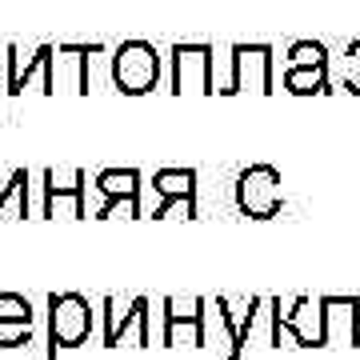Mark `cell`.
<instances>
[{
  "label": "cell",
  "instance_id": "obj_1",
  "mask_svg": "<svg viewBox=\"0 0 360 360\" xmlns=\"http://www.w3.org/2000/svg\"><path fill=\"white\" fill-rule=\"evenodd\" d=\"M112 80L124 96H144L160 80V52L148 40H124L112 52Z\"/></svg>",
  "mask_w": 360,
  "mask_h": 360
},
{
  "label": "cell",
  "instance_id": "obj_2",
  "mask_svg": "<svg viewBox=\"0 0 360 360\" xmlns=\"http://www.w3.org/2000/svg\"><path fill=\"white\" fill-rule=\"evenodd\" d=\"M92 333V304L80 292H60L49 296V340L52 352L49 360H56V348H80Z\"/></svg>",
  "mask_w": 360,
  "mask_h": 360
},
{
  "label": "cell",
  "instance_id": "obj_3",
  "mask_svg": "<svg viewBox=\"0 0 360 360\" xmlns=\"http://www.w3.org/2000/svg\"><path fill=\"white\" fill-rule=\"evenodd\" d=\"M281 172L272 165H248L236 180V208L252 220H269L281 212Z\"/></svg>",
  "mask_w": 360,
  "mask_h": 360
},
{
  "label": "cell",
  "instance_id": "obj_4",
  "mask_svg": "<svg viewBox=\"0 0 360 360\" xmlns=\"http://www.w3.org/2000/svg\"><path fill=\"white\" fill-rule=\"evenodd\" d=\"M172 92H217L208 44H176L172 49Z\"/></svg>",
  "mask_w": 360,
  "mask_h": 360
},
{
  "label": "cell",
  "instance_id": "obj_5",
  "mask_svg": "<svg viewBox=\"0 0 360 360\" xmlns=\"http://www.w3.org/2000/svg\"><path fill=\"white\" fill-rule=\"evenodd\" d=\"M245 80H252L257 92H272V49L269 44H232V77L224 96L245 89Z\"/></svg>",
  "mask_w": 360,
  "mask_h": 360
},
{
  "label": "cell",
  "instance_id": "obj_6",
  "mask_svg": "<svg viewBox=\"0 0 360 360\" xmlns=\"http://www.w3.org/2000/svg\"><path fill=\"white\" fill-rule=\"evenodd\" d=\"M37 77H40V92L52 96V92H56V49H52V44H40V49L32 52V60L20 68V52H16V44H8V92L20 96Z\"/></svg>",
  "mask_w": 360,
  "mask_h": 360
},
{
  "label": "cell",
  "instance_id": "obj_7",
  "mask_svg": "<svg viewBox=\"0 0 360 360\" xmlns=\"http://www.w3.org/2000/svg\"><path fill=\"white\" fill-rule=\"evenodd\" d=\"M153 188L160 193V208L153 217H168L172 205H184V217H200L196 208V168H160L153 176Z\"/></svg>",
  "mask_w": 360,
  "mask_h": 360
},
{
  "label": "cell",
  "instance_id": "obj_8",
  "mask_svg": "<svg viewBox=\"0 0 360 360\" xmlns=\"http://www.w3.org/2000/svg\"><path fill=\"white\" fill-rule=\"evenodd\" d=\"M96 184H101V193L108 196L104 208L96 212L101 220L112 217L120 205H124L129 217H141V172H136V168H104L101 176H96Z\"/></svg>",
  "mask_w": 360,
  "mask_h": 360
},
{
  "label": "cell",
  "instance_id": "obj_9",
  "mask_svg": "<svg viewBox=\"0 0 360 360\" xmlns=\"http://www.w3.org/2000/svg\"><path fill=\"white\" fill-rule=\"evenodd\" d=\"M205 309L208 300H188V304H180V300H172L168 296L165 300V345H176L180 340V328L188 333V345L205 348Z\"/></svg>",
  "mask_w": 360,
  "mask_h": 360
},
{
  "label": "cell",
  "instance_id": "obj_10",
  "mask_svg": "<svg viewBox=\"0 0 360 360\" xmlns=\"http://www.w3.org/2000/svg\"><path fill=\"white\" fill-rule=\"evenodd\" d=\"M132 324L141 328V348L153 345V324H148V300L136 296L129 304V312H116V300H104V345L116 348L120 345V336L129 333Z\"/></svg>",
  "mask_w": 360,
  "mask_h": 360
},
{
  "label": "cell",
  "instance_id": "obj_11",
  "mask_svg": "<svg viewBox=\"0 0 360 360\" xmlns=\"http://www.w3.org/2000/svg\"><path fill=\"white\" fill-rule=\"evenodd\" d=\"M84 188H89V184H84V172H72V180H60L56 176V172H44V212H56V200H60V196H68V200H72V217H89V208H84Z\"/></svg>",
  "mask_w": 360,
  "mask_h": 360
},
{
  "label": "cell",
  "instance_id": "obj_12",
  "mask_svg": "<svg viewBox=\"0 0 360 360\" xmlns=\"http://www.w3.org/2000/svg\"><path fill=\"white\" fill-rule=\"evenodd\" d=\"M284 89L292 92V96L328 92V65H288V72H284Z\"/></svg>",
  "mask_w": 360,
  "mask_h": 360
},
{
  "label": "cell",
  "instance_id": "obj_13",
  "mask_svg": "<svg viewBox=\"0 0 360 360\" xmlns=\"http://www.w3.org/2000/svg\"><path fill=\"white\" fill-rule=\"evenodd\" d=\"M208 340H217V360H236L240 356V340H236V328H232V321H229V296H217V333L208 336ZM208 348V345H205Z\"/></svg>",
  "mask_w": 360,
  "mask_h": 360
},
{
  "label": "cell",
  "instance_id": "obj_14",
  "mask_svg": "<svg viewBox=\"0 0 360 360\" xmlns=\"http://www.w3.org/2000/svg\"><path fill=\"white\" fill-rule=\"evenodd\" d=\"M288 65H328V52L316 40H296L288 49Z\"/></svg>",
  "mask_w": 360,
  "mask_h": 360
},
{
  "label": "cell",
  "instance_id": "obj_15",
  "mask_svg": "<svg viewBox=\"0 0 360 360\" xmlns=\"http://www.w3.org/2000/svg\"><path fill=\"white\" fill-rule=\"evenodd\" d=\"M0 321H32V304L20 292H0Z\"/></svg>",
  "mask_w": 360,
  "mask_h": 360
},
{
  "label": "cell",
  "instance_id": "obj_16",
  "mask_svg": "<svg viewBox=\"0 0 360 360\" xmlns=\"http://www.w3.org/2000/svg\"><path fill=\"white\" fill-rule=\"evenodd\" d=\"M32 340V321H0V348H16Z\"/></svg>",
  "mask_w": 360,
  "mask_h": 360
},
{
  "label": "cell",
  "instance_id": "obj_17",
  "mask_svg": "<svg viewBox=\"0 0 360 360\" xmlns=\"http://www.w3.org/2000/svg\"><path fill=\"white\" fill-rule=\"evenodd\" d=\"M8 196H28V168H16L13 180L4 184V193H0V208H4V200Z\"/></svg>",
  "mask_w": 360,
  "mask_h": 360
},
{
  "label": "cell",
  "instance_id": "obj_18",
  "mask_svg": "<svg viewBox=\"0 0 360 360\" xmlns=\"http://www.w3.org/2000/svg\"><path fill=\"white\" fill-rule=\"evenodd\" d=\"M348 89H352V92H360V65L352 68V72H348Z\"/></svg>",
  "mask_w": 360,
  "mask_h": 360
},
{
  "label": "cell",
  "instance_id": "obj_19",
  "mask_svg": "<svg viewBox=\"0 0 360 360\" xmlns=\"http://www.w3.org/2000/svg\"><path fill=\"white\" fill-rule=\"evenodd\" d=\"M348 56H352V60L360 65V40H352V49H348Z\"/></svg>",
  "mask_w": 360,
  "mask_h": 360
}]
</instances>
